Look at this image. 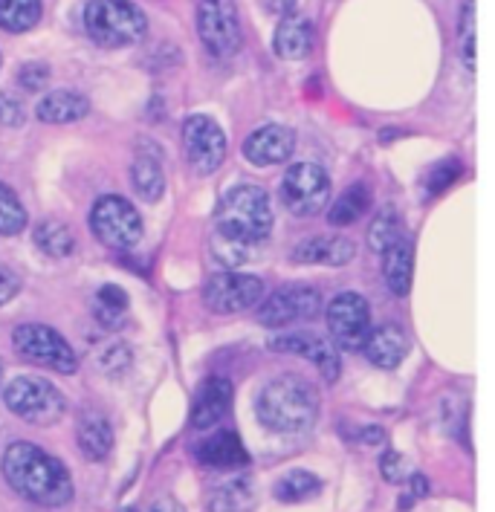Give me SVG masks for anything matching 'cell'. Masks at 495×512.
Listing matches in <instances>:
<instances>
[{"mask_svg":"<svg viewBox=\"0 0 495 512\" xmlns=\"http://www.w3.org/2000/svg\"><path fill=\"white\" fill-rule=\"evenodd\" d=\"M270 232H273V203L267 189L255 183H241L220 197L215 212V235H218L215 252L220 264L238 267L249 261V249L267 241Z\"/></svg>","mask_w":495,"mask_h":512,"instance_id":"cell-1","label":"cell"},{"mask_svg":"<svg viewBox=\"0 0 495 512\" xmlns=\"http://www.w3.org/2000/svg\"><path fill=\"white\" fill-rule=\"evenodd\" d=\"M3 478L38 507H64L73 498V478L64 463L27 440H18L3 452Z\"/></svg>","mask_w":495,"mask_h":512,"instance_id":"cell-2","label":"cell"},{"mask_svg":"<svg viewBox=\"0 0 495 512\" xmlns=\"http://www.w3.org/2000/svg\"><path fill=\"white\" fill-rule=\"evenodd\" d=\"M258 420L278 434H296L313 426L319 414V397L316 388L302 377H275L270 379L258 400H255Z\"/></svg>","mask_w":495,"mask_h":512,"instance_id":"cell-3","label":"cell"},{"mask_svg":"<svg viewBox=\"0 0 495 512\" xmlns=\"http://www.w3.org/2000/svg\"><path fill=\"white\" fill-rule=\"evenodd\" d=\"M84 29L99 47H131L148 35V18L131 0H87Z\"/></svg>","mask_w":495,"mask_h":512,"instance_id":"cell-4","label":"cell"},{"mask_svg":"<svg viewBox=\"0 0 495 512\" xmlns=\"http://www.w3.org/2000/svg\"><path fill=\"white\" fill-rule=\"evenodd\" d=\"M0 397L15 417L27 420L32 426H50L55 420H61L67 411L64 394L53 382L41 377L12 379L9 385H3Z\"/></svg>","mask_w":495,"mask_h":512,"instance_id":"cell-5","label":"cell"},{"mask_svg":"<svg viewBox=\"0 0 495 512\" xmlns=\"http://www.w3.org/2000/svg\"><path fill=\"white\" fill-rule=\"evenodd\" d=\"M12 342L24 359L41 365V368H50L55 374L70 377L79 368V359L67 345V339L47 324H21L12 336Z\"/></svg>","mask_w":495,"mask_h":512,"instance_id":"cell-6","label":"cell"},{"mask_svg":"<svg viewBox=\"0 0 495 512\" xmlns=\"http://www.w3.org/2000/svg\"><path fill=\"white\" fill-rule=\"evenodd\" d=\"M90 229L110 249H131L142 238V217L125 197L105 194L93 203Z\"/></svg>","mask_w":495,"mask_h":512,"instance_id":"cell-7","label":"cell"},{"mask_svg":"<svg viewBox=\"0 0 495 512\" xmlns=\"http://www.w3.org/2000/svg\"><path fill=\"white\" fill-rule=\"evenodd\" d=\"M281 200L296 217H313L330 200L328 171L316 162H296L281 180Z\"/></svg>","mask_w":495,"mask_h":512,"instance_id":"cell-8","label":"cell"},{"mask_svg":"<svg viewBox=\"0 0 495 512\" xmlns=\"http://www.w3.org/2000/svg\"><path fill=\"white\" fill-rule=\"evenodd\" d=\"M197 32L206 50L218 58H229L241 50V18L235 0H200Z\"/></svg>","mask_w":495,"mask_h":512,"instance_id":"cell-9","label":"cell"},{"mask_svg":"<svg viewBox=\"0 0 495 512\" xmlns=\"http://www.w3.org/2000/svg\"><path fill=\"white\" fill-rule=\"evenodd\" d=\"M183 151L194 174H215L226 160V134L215 119L194 113L183 122Z\"/></svg>","mask_w":495,"mask_h":512,"instance_id":"cell-10","label":"cell"},{"mask_svg":"<svg viewBox=\"0 0 495 512\" xmlns=\"http://www.w3.org/2000/svg\"><path fill=\"white\" fill-rule=\"evenodd\" d=\"M264 298V281L247 272H220L212 275L203 287V301L212 313L232 316L255 307Z\"/></svg>","mask_w":495,"mask_h":512,"instance_id":"cell-11","label":"cell"},{"mask_svg":"<svg viewBox=\"0 0 495 512\" xmlns=\"http://www.w3.org/2000/svg\"><path fill=\"white\" fill-rule=\"evenodd\" d=\"M328 330L336 348L362 351L371 330V307L357 293H339L328 307Z\"/></svg>","mask_w":495,"mask_h":512,"instance_id":"cell-12","label":"cell"},{"mask_svg":"<svg viewBox=\"0 0 495 512\" xmlns=\"http://www.w3.org/2000/svg\"><path fill=\"white\" fill-rule=\"evenodd\" d=\"M319 310H322L319 290L307 284H293V287L275 290L273 296L264 301V307L258 310V322L264 327H290V324L316 319Z\"/></svg>","mask_w":495,"mask_h":512,"instance_id":"cell-13","label":"cell"},{"mask_svg":"<svg viewBox=\"0 0 495 512\" xmlns=\"http://www.w3.org/2000/svg\"><path fill=\"white\" fill-rule=\"evenodd\" d=\"M270 345H273L275 351L296 353V356L310 359L328 382L339 379V353H336V345L328 342V339H322V336H316V333H304V330L284 333V336H275Z\"/></svg>","mask_w":495,"mask_h":512,"instance_id":"cell-14","label":"cell"},{"mask_svg":"<svg viewBox=\"0 0 495 512\" xmlns=\"http://www.w3.org/2000/svg\"><path fill=\"white\" fill-rule=\"evenodd\" d=\"M296 151V134L284 125H261L244 142V157L252 165H278Z\"/></svg>","mask_w":495,"mask_h":512,"instance_id":"cell-15","label":"cell"},{"mask_svg":"<svg viewBox=\"0 0 495 512\" xmlns=\"http://www.w3.org/2000/svg\"><path fill=\"white\" fill-rule=\"evenodd\" d=\"M232 382L226 377H209L194 394L192 405V426L197 432H206L212 426H218L220 420L229 414L232 408Z\"/></svg>","mask_w":495,"mask_h":512,"instance_id":"cell-16","label":"cell"},{"mask_svg":"<svg viewBox=\"0 0 495 512\" xmlns=\"http://www.w3.org/2000/svg\"><path fill=\"white\" fill-rule=\"evenodd\" d=\"M362 353L368 356L371 365L377 368H397L406 353H409V339L403 333V327L397 324H380V327H371L368 336H365V345H362Z\"/></svg>","mask_w":495,"mask_h":512,"instance_id":"cell-17","label":"cell"},{"mask_svg":"<svg viewBox=\"0 0 495 512\" xmlns=\"http://www.w3.org/2000/svg\"><path fill=\"white\" fill-rule=\"evenodd\" d=\"M194 458L200 460V466L220 469V472L241 469V466L249 463L247 449H244L241 437L235 432H218L212 434V437H206V440H200L197 449H194Z\"/></svg>","mask_w":495,"mask_h":512,"instance_id":"cell-18","label":"cell"},{"mask_svg":"<svg viewBox=\"0 0 495 512\" xmlns=\"http://www.w3.org/2000/svg\"><path fill=\"white\" fill-rule=\"evenodd\" d=\"M354 255H357V246L339 235L310 238L293 249V258L299 264H322V267H345V264H351Z\"/></svg>","mask_w":495,"mask_h":512,"instance_id":"cell-19","label":"cell"},{"mask_svg":"<svg viewBox=\"0 0 495 512\" xmlns=\"http://www.w3.org/2000/svg\"><path fill=\"white\" fill-rule=\"evenodd\" d=\"M316 32H313V21H307L302 15H284L281 24L275 29L273 47L278 58L284 61H299L304 55L313 50Z\"/></svg>","mask_w":495,"mask_h":512,"instance_id":"cell-20","label":"cell"},{"mask_svg":"<svg viewBox=\"0 0 495 512\" xmlns=\"http://www.w3.org/2000/svg\"><path fill=\"white\" fill-rule=\"evenodd\" d=\"M90 102L76 90H55L50 96H44L35 108V116L47 125H70L87 116Z\"/></svg>","mask_w":495,"mask_h":512,"instance_id":"cell-21","label":"cell"},{"mask_svg":"<svg viewBox=\"0 0 495 512\" xmlns=\"http://www.w3.org/2000/svg\"><path fill=\"white\" fill-rule=\"evenodd\" d=\"M76 440H79L84 458L99 463V460L108 458L110 449H113V429L99 411H84L79 429H76Z\"/></svg>","mask_w":495,"mask_h":512,"instance_id":"cell-22","label":"cell"},{"mask_svg":"<svg viewBox=\"0 0 495 512\" xmlns=\"http://www.w3.org/2000/svg\"><path fill=\"white\" fill-rule=\"evenodd\" d=\"M412 272H414V249L412 243L397 241L383 252V275L388 290L394 296H406L412 290Z\"/></svg>","mask_w":495,"mask_h":512,"instance_id":"cell-23","label":"cell"},{"mask_svg":"<svg viewBox=\"0 0 495 512\" xmlns=\"http://www.w3.org/2000/svg\"><path fill=\"white\" fill-rule=\"evenodd\" d=\"M131 180H134V189L142 200L148 203H157L165 191V174L160 157L157 154H139L131 168Z\"/></svg>","mask_w":495,"mask_h":512,"instance_id":"cell-24","label":"cell"},{"mask_svg":"<svg viewBox=\"0 0 495 512\" xmlns=\"http://www.w3.org/2000/svg\"><path fill=\"white\" fill-rule=\"evenodd\" d=\"M255 507V484L249 478H235L209 495V512H249Z\"/></svg>","mask_w":495,"mask_h":512,"instance_id":"cell-25","label":"cell"},{"mask_svg":"<svg viewBox=\"0 0 495 512\" xmlns=\"http://www.w3.org/2000/svg\"><path fill=\"white\" fill-rule=\"evenodd\" d=\"M368 209H371V189H368L365 183L348 186V189L339 194V200L330 206V226H351V223H357L359 217L365 215Z\"/></svg>","mask_w":495,"mask_h":512,"instance_id":"cell-26","label":"cell"},{"mask_svg":"<svg viewBox=\"0 0 495 512\" xmlns=\"http://www.w3.org/2000/svg\"><path fill=\"white\" fill-rule=\"evenodd\" d=\"M41 0H0V29L21 35L29 32L32 27H38L41 21Z\"/></svg>","mask_w":495,"mask_h":512,"instance_id":"cell-27","label":"cell"},{"mask_svg":"<svg viewBox=\"0 0 495 512\" xmlns=\"http://www.w3.org/2000/svg\"><path fill=\"white\" fill-rule=\"evenodd\" d=\"M35 243L50 258H67L76 249L73 229L64 220H44V223H38L35 226Z\"/></svg>","mask_w":495,"mask_h":512,"instance_id":"cell-28","label":"cell"},{"mask_svg":"<svg viewBox=\"0 0 495 512\" xmlns=\"http://www.w3.org/2000/svg\"><path fill=\"white\" fill-rule=\"evenodd\" d=\"M322 489V481L313 475V472H304V469H296V472H287L284 478H278L273 486V495L281 501V504H302V501H310L316 498Z\"/></svg>","mask_w":495,"mask_h":512,"instance_id":"cell-29","label":"cell"},{"mask_svg":"<svg viewBox=\"0 0 495 512\" xmlns=\"http://www.w3.org/2000/svg\"><path fill=\"white\" fill-rule=\"evenodd\" d=\"M93 313L102 327L108 330H119L125 316H128V293L119 290L116 284H105L99 293H96V304H93Z\"/></svg>","mask_w":495,"mask_h":512,"instance_id":"cell-30","label":"cell"},{"mask_svg":"<svg viewBox=\"0 0 495 512\" xmlns=\"http://www.w3.org/2000/svg\"><path fill=\"white\" fill-rule=\"evenodd\" d=\"M397 241H403V223L400 217L394 215L391 209H385L383 215L377 217L368 229V246L374 252H385L388 246H394Z\"/></svg>","mask_w":495,"mask_h":512,"instance_id":"cell-31","label":"cell"},{"mask_svg":"<svg viewBox=\"0 0 495 512\" xmlns=\"http://www.w3.org/2000/svg\"><path fill=\"white\" fill-rule=\"evenodd\" d=\"M27 226V212L18 200V194L0 183V235H18Z\"/></svg>","mask_w":495,"mask_h":512,"instance_id":"cell-32","label":"cell"},{"mask_svg":"<svg viewBox=\"0 0 495 512\" xmlns=\"http://www.w3.org/2000/svg\"><path fill=\"white\" fill-rule=\"evenodd\" d=\"M458 50L464 58V67L475 73V0H464L461 21H458Z\"/></svg>","mask_w":495,"mask_h":512,"instance_id":"cell-33","label":"cell"},{"mask_svg":"<svg viewBox=\"0 0 495 512\" xmlns=\"http://www.w3.org/2000/svg\"><path fill=\"white\" fill-rule=\"evenodd\" d=\"M461 177V162L458 160H443L435 162L432 168H429V174H426V191L429 194H440L443 189H449L455 180Z\"/></svg>","mask_w":495,"mask_h":512,"instance_id":"cell-34","label":"cell"},{"mask_svg":"<svg viewBox=\"0 0 495 512\" xmlns=\"http://www.w3.org/2000/svg\"><path fill=\"white\" fill-rule=\"evenodd\" d=\"M18 81H21V87L29 90V93H41L47 87V81H50V67L41 64V61L24 64L21 73H18Z\"/></svg>","mask_w":495,"mask_h":512,"instance_id":"cell-35","label":"cell"},{"mask_svg":"<svg viewBox=\"0 0 495 512\" xmlns=\"http://www.w3.org/2000/svg\"><path fill=\"white\" fill-rule=\"evenodd\" d=\"M99 362H102V368H105L108 374H113V377H116V374H125L128 365H131V348H128V345H113Z\"/></svg>","mask_w":495,"mask_h":512,"instance_id":"cell-36","label":"cell"},{"mask_svg":"<svg viewBox=\"0 0 495 512\" xmlns=\"http://www.w3.org/2000/svg\"><path fill=\"white\" fill-rule=\"evenodd\" d=\"M21 122H24V108H21V102H18L15 96H9V93H0V125L18 128Z\"/></svg>","mask_w":495,"mask_h":512,"instance_id":"cell-37","label":"cell"},{"mask_svg":"<svg viewBox=\"0 0 495 512\" xmlns=\"http://www.w3.org/2000/svg\"><path fill=\"white\" fill-rule=\"evenodd\" d=\"M380 472L388 484H400L403 475H406V463H403V455L397 452H385L383 460H380Z\"/></svg>","mask_w":495,"mask_h":512,"instance_id":"cell-38","label":"cell"},{"mask_svg":"<svg viewBox=\"0 0 495 512\" xmlns=\"http://www.w3.org/2000/svg\"><path fill=\"white\" fill-rule=\"evenodd\" d=\"M18 287H21V284H18V278H15L9 270H3V267H0V307H3L9 298L18 296Z\"/></svg>","mask_w":495,"mask_h":512,"instance_id":"cell-39","label":"cell"},{"mask_svg":"<svg viewBox=\"0 0 495 512\" xmlns=\"http://www.w3.org/2000/svg\"><path fill=\"white\" fill-rule=\"evenodd\" d=\"M409 489H412V495H409V498H400V510H406V507H412L414 498H423V495L429 492V484H426V478H420V475H414L412 484H409Z\"/></svg>","mask_w":495,"mask_h":512,"instance_id":"cell-40","label":"cell"},{"mask_svg":"<svg viewBox=\"0 0 495 512\" xmlns=\"http://www.w3.org/2000/svg\"><path fill=\"white\" fill-rule=\"evenodd\" d=\"M261 6L267 9V12H273V15H293V9H296V0H261Z\"/></svg>","mask_w":495,"mask_h":512,"instance_id":"cell-41","label":"cell"},{"mask_svg":"<svg viewBox=\"0 0 495 512\" xmlns=\"http://www.w3.org/2000/svg\"><path fill=\"white\" fill-rule=\"evenodd\" d=\"M148 512H186L174 498H160V501H154L151 504V510Z\"/></svg>","mask_w":495,"mask_h":512,"instance_id":"cell-42","label":"cell"},{"mask_svg":"<svg viewBox=\"0 0 495 512\" xmlns=\"http://www.w3.org/2000/svg\"><path fill=\"white\" fill-rule=\"evenodd\" d=\"M0 391H3V359H0Z\"/></svg>","mask_w":495,"mask_h":512,"instance_id":"cell-43","label":"cell"},{"mask_svg":"<svg viewBox=\"0 0 495 512\" xmlns=\"http://www.w3.org/2000/svg\"><path fill=\"white\" fill-rule=\"evenodd\" d=\"M119 512H134V510H131V507H122V510H119Z\"/></svg>","mask_w":495,"mask_h":512,"instance_id":"cell-44","label":"cell"},{"mask_svg":"<svg viewBox=\"0 0 495 512\" xmlns=\"http://www.w3.org/2000/svg\"><path fill=\"white\" fill-rule=\"evenodd\" d=\"M0 64H3V55H0Z\"/></svg>","mask_w":495,"mask_h":512,"instance_id":"cell-45","label":"cell"}]
</instances>
